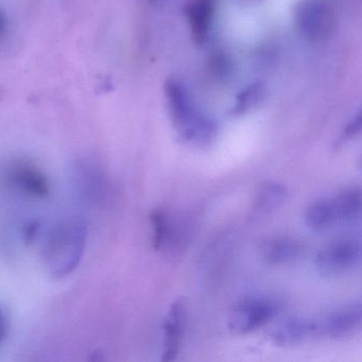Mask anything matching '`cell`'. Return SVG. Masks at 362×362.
<instances>
[{
	"instance_id": "1",
	"label": "cell",
	"mask_w": 362,
	"mask_h": 362,
	"mask_svg": "<svg viewBox=\"0 0 362 362\" xmlns=\"http://www.w3.org/2000/svg\"><path fill=\"white\" fill-rule=\"evenodd\" d=\"M171 118L184 141L197 145L209 144L215 137V122L197 111L192 97L183 84L169 79L165 84Z\"/></svg>"
},
{
	"instance_id": "2",
	"label": "cell",
	"mask_w": 362,
	"mask_h": 362,
	"mask_svg": "<svg viewBox=\"0 0 362 362\" xmlns=\"http://www.w3.org/2000/svg\"><path fill=\"white\" fill-rule=\"evenodd\" d=\"M86 239L88 230L81 222L62 224L52 233L44 255L46 267L52 277L62 279L79 266Z\"/></svg>"
},
{
	"instance_id": "3",
	"label": "cell",
	"mask_w": 362,
	"mask_h": 362,
	"mask_svg": "<svg viewBox=\"0 0 362 362\" xmlns=\"http://www.w3.org/2000/svg\"><path fill=\"white\" fill-rule=\"evenodd\" d=\"M279 306L266 296H247L237 303L228 317V329L234 334H247L276 317Z\"/></svg>"
},
{
	"instance_id": "4",
	"label": "cell",
	"mask_w": 362,
	"mask_h": 362,
	"mask_svg": "<svg viewBox=\"0 0 362 362\" xmlns=\"http://www.w3.org/2000/svg\"><path fill=\"white\" fill-rule=\"evenodd\" d=\"M294 18L298 30L310 41L327 39L336 27L334 12L323 0H302Z\"/></svg>"
},
{
	"instance_id": "5",
	"label": "cell",
	"mask_w": 362,
	"mask_h": 362,
	"mask_svg": "<svg viewBox=\"0 0 362 362\" xmlns=\"http://www.w3.org/2000/svg\"><path fill=\"white\" fill-rule=\"evenodd\" d=\"M360 259L361 247L358 241H337L317 253L315 268L322 276L337 277L356 268Z\"/></svg>"
},
{
	"instance_id": "6",
	"label": "cell",
	"mask_w": 362,
	"mask_h": 362,
	"mask_svg": "<svg viewBox=\"0 0 362 362\" xmlns=\"http://www.w3.org/2000/svg\"><path fill=\"white\" fill-rule=\"evenodd\" d=\"M361 322V303H351L332 311L320 323H315L317 334L332 339L345 338L359 330Z\"/></svg>"
},
{
	"instance_id": "7",
	"label": "cell",
	"mask_w": 362,
	"mask_h": 362,
	"mask_svg": "<svg viewBox=\"0 0 362 362\" xmlns=\"http://www.w3.org/2000/svg\"><path fill=\"white\" fill-rule=\"evenodd\" d=\"M7 177L11 185L33 198L43 199L49 194L47 177L35 165L18 160L10 167Z\"/></svg>"
},
{
	"instance_id": "8",
	"label": "cell",
	"mask_w": 362,
	"mask_h": 362,
	"mask_svg": "<svg viewBox=\"0 0 362 362\" xmlns=\"http://www.w3.org/2000/svg\"><path fill=\"white\" fill-rule=\"evenodd\" d=\"M185 323V303L182 298H179L171 305L166 321H165L164 339H163V361L170 362L177 359V355L181 351Z\"/></svg>"
},
{
	"instance_id": "9",
	"label": "cell",
	"mask_w": 362,
	"mask_h": 362,
	"mask_svg": "<svg viewBox=\"0 0 362 362\" xmlns=\"http://www.w3.org/2000/svg\"><path fill=\"white\" fill-rule=\"evenodd\" d=\"M302 243L291 237H274L268 239L260 247L262 258L270 264H286L293 262L302 255Z\"/></svg>"
},
{
	"instance_id": "10",
	"label": "cell",
	"mask_w": 362,
	"mask_h": 362,
	"mask_svg": "<svg viewBox=\"0 0 362 362\" xmlns=\"http://www.w3.org/2000/svg\"><path fill=\"white\" fill-rule=\"evenodd\" d=\"M317 334V324L308 320L291 317L279 324L272 334L271 339L275 344L281 346H292L300 344L306 339Z\"/></svg>"
},
{
	"instance_id": "11",
	"label": "cell",
	"mask_w": 362,
	"mask_h": 362,
	"mask_svg": "<svg viewBox=\"0 0 362 362\" xmlns=\"http://www.w3.org/2000/svg\"><path fill=\"white\" fill-rule=\"evenodd\" d=\"M287 190L276 182H264L256 190L252 206V217L262 218L270 215L287 200Z\"/></svg>"
},
{
	"instance_id": "12",
	"label": "cell",
	"mask_w": 362,
	"mask_h": 362,
	"mask_svg": "<svg viewBox=\"0 0 362 362\" xmlns=\"http://www.w3.org/2000/svg\"><path fill=\"white\" fill-rule=\"evenodd\" d=\"M213 9L211 0H194L186 8L190 33L194 43L198 45L204 44L209 37Z\"/></svg>"
},
{
	"instance_id": "13",
	"label": "cell",
	"mask_w": 362,
	"mask_h": 362,
	"mask_svg": "<svg viewBox=\"0 0 362 362\" xmlns=\"http://www.w3.org/2000/svg\"><path fill=\"white\" fill-rule=\"evenodd\" d=\"M361 189L358 186H351L341 192L332 199L336 222H349L357 219L361 213Z\"/></svg>"
},
{
	"instance_id": "14",
	"label": "cell",
	"mask_w": 362,
	"mask_h": 362,
	"mask_svg": "<svg viewBox=\"0 0 362 362\" xmlns=\"http://www.w3.org/2000/svg\"><path fill=\"white\" fill-rule=\"evenodd\" d=\"M307 226L315 232H321L336 222L332 201L320 200L313 203L305 214Z\"/></svg>"
},
{
	"instance_id": "15",
	"label": "cell",
	"mask_w": 362,
	"mask_h": 362,
	"mask_svg": "<svg viewBox=\"0 0 362 362\" xmlns=\"http://www.w3.org/2000/svg\"><path fill=\"white\" fill-rule=\"evenodd\" d=\"M152 226V245L156 251L164 249L171 237V226L166 213L156 209L150 215Z\"/></svg>"
},
{
	"instance_id": "16",
	"label": "cell",
	"mask_w": 362,
	"mask_h": 362,
	"mask_svg": "<svg viewBox=\"0 0 362 362\" xmlns=\"http://www.w3.org/2000/svg\"><path fill=\"white\" fill-rule=\"evenodd\" d=\"M264 96V86L259 82L251 84L237 96L236 105L233 109L234 115H240L253 109Z\"/></svg>"
},
{
	"instance_id": "17",
	"label": "cell",
	"mask_w": 362,
	"mask_h": 362,
	"mask_svg": "<svg viewBox=\"0 0 362 362\" xmlns=\"http://www.w3.org/2000/svg\"><path fill=\"white\" fill-rule=\"evenodd\" d=\"M360 130H361V114L358 113L357 115L347 124V126L345 127L337 144H338L339 146L343 145V144L346 143L349 139L357 136V135L359 134Z\"/></svg>"
},
{
	"instance_id": "18",
	"label": "cell",
	"mask_w": 362,
	"mask_h": 362,
	"mask_svg": "<svg viewBox=\"0 0 362 362\" xmlns=\"http://www.w3.org/2000/svg\"><path fill=\"white\" fill-rule=\"evenodd\" d=\"M40 226L37 222L33 221L30 223L27 224L25 228L24 236L26 238V241H33L35 237L37 236V232H39Z\"/></svg>"
},
{
	"instance_id": "19",
	"label": "cell",
	"mask_w": 362,
	"mask_h": 362,
	"mask_svg": "<svg viewBox=\"0 0 362 362\" xmlns=\"http://www.w3.org/2000/svg\"><path fill=\"white\" fill-rule=\"evenodd\" d=\"M8 31V18L6 14L0 10V41L5 37Z\"/></svg>"
},
{
	"instance_id": "20",
	"label": "cell",
	"mask_w": 362,
	"mask_h": 362,
	"mask_svg": "<svg viewBox=\"0 0 362 362\" xmlns=\"http://www.w3.org/2000/svg\"><path fill=\"white\" fill-rule=\"evenodd\" d=\"M7 320H6L5 315L0 310V342L5 338L6 334H7Z\"/></svg>"
},
{
	"instance_id": "21",
	"label": "cell",
	"mask_w": 362,
	"mask_h": 362,
	"mask_svg": "<svg viewBox=\"0 0 362 362\" xmlns=\"http://www.w3.org/2000/svg\"><path fill=\"white\" fill-rule=\"evenodd\" d=\"M149 1H151V3H156V0H149Z\"/></svg>"
}]
</instances>
